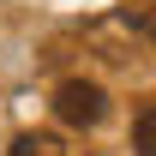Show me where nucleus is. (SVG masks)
<instances>
[{
    "label": "nucleus",
    "mask_w": 156,
    "mask_h": 156,
    "mask_svg": "<svg viewBox=\"0 0 156 156\" xmlns=\"http://www.w3.org/2000/svg\"><path fill=\"white\" fill-rule=\"evenodd\" d=\"M6 156H72V150H66V138H54V132H18Z\"/></svg>",
    "instance_id": "nucleus-2"
},
{
    "label": "nucleus",
    "mask_w": 156,
    "mask_h": 156,
    "mask_svg": "<svg viewBox=\"0 0 156 156\" xmlns=\"http://www.w3.org/2000/svg\"><path fill=\"white\" fill-rule=\"evenodd\" d=\"M132 156H156V102L132 120Z\"/></svg>",
    "instance_id": "nucleus-3"
},
{
    "label": "nucleus",
    "mask_w": 156,
    "mask_h": 156,
    "mask_svg": "<svg viewBox=\"0 0 156 156\" xmlns=\"http://www.w3.org/2000/svg\"><path fill=\"white\" fill-rule=\"evenodd\" d=\"M54 114H60V126L90 132V126H102V120H108V90H102V84H90V78H66V84L54 90Z\"/></svg>",
    "instance_id": "nucleus-1"
}]
</instances>
